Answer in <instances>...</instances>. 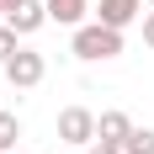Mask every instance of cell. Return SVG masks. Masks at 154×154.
I'll return each instance as SVG.
<instances>
[{
	"mask_svg": "<svg viewBox=\"0 0 154 154\" xmlns=\"http://www.w3.org/2000/svg\"><path fill=\"white\" fill-rule=\"evenodd\" d=\"M75 59L85 64H101V59H117L122 53V32L117 27H101V21H85V27H75Z\"/></svg>",
	"mask_w": 154,
	"mask_h": 154,
	"instance_id": "1",
	"label": "cell"
},
{
	"mask_svg": "<svg viewBox=\"0 0 154 154\" xmlns=\"http://www.w3.org/2000/svg\"><path fill=\"white\" fill-rule=\"evenodd\" d=\"M0 69H5V80H11V91H32V85H43V75H48L43 53H32V48H16Z\"/></svg>",
	"mask_w": 154,
	"mask_h": 154,
	"instance_id": "2",
	"label": "cell"
},
{
	"mask_svg": "<svg viewBox=\"0 0 154 154\" xmlns=\"http://www.w3.org/2000/svg\"><path fill=\"white\" fill-rule=\"evenodd\" d=\"M59 138L64 143H96V112L91 106H64L59 112Z\"/></svg>",
	"mask_w": 154,
	"mask_h": 154,
	"instance_id": "3",
	"label": "cell"
},
{
	"mask_svg": "<svg viewBox=\"0 0 154 154\" xmlns=\"http://www.w3.org/2000/svg\"><path fill=\"white\" fill-rule=\"evenodd\" d=\"M143 16V0H101V11H96V21H101V27H133V21H138Z\"/></svg>",
	"mask_w": 154,
	"mask_h": 154,
	"instance_id": "4",
	"label": "cell"
},
{
	"mask_svg": "<svg viewBox=\"0 0 154 154\" xmlns=\"http://www.w3.org/2000/svg\"><path fill=\"white\" fill-rule=\"evenodd\" d=\"M43 21H48V5H43V0H27V5H16V11L5 16V27H16V37H32Z\"/></svg>",
	"mask_w": 154,
	"mask_h": 154,
	"instance_id": "5",
	"label": "cell"
},
{
	"mask_svg": "<svg viewBox=\"0 0 154 154\" xmlns=\"http://www.w3.org/2000/svg\"><path fill=\"white\" fill-rule=\"evenodd\" d=\"M48 5V21H59V27H85V11H91V0H43Z\"/></svg>",
	"mask_w": 154,
	"mask_h": 154,
	"instance_id": "6",
	"label": "cell"
},
{
	"mask_svg": "<svg viewBox=\"0 0 154 154\" xmlns=\"http://www.w3.org/2000/svg\"><path fill=\"white\" fill-rule=\"evenodd\" d=\"M128 133H133V117H128V112H101V117H96V138L122 143Z\"/></svg>",
	"mask_w": 154,
	"mask_h": 154,
	"instance_id": "7",
	"label": "cell"
},
{
	"mask_svg": "<svg viewBox=\"0 0 154 154\" xmlns=\"http://www.w3.org/2000/svg\"><path fill=\"white\" fill-rule=\"evenodd\" d=\"M16 138H21V122H16V112H0V154H11Z\"/></svg>",
	"mask_w": 154,
	"mask_h": 154,
	"instance_id": "8",
	"label": "cell"
},
{
	"mask_svg": "<svg viewBox=\"0 0 154 154\" xmlns=\"http://www.w3.org/2000/svg\"><path fill=\"white\" fill-rule=\"evenodd\" d=\"M122 154H154V133L149 128H133V133L122 138Z\"/></svg>",
	"mask_w": 154,
	"mask_h": 154,
	"instance_id": "9",
	"label": "cell"
},
{
	"mask_svg": "<svg viewBox=\"0 0 154 154\" xmlns=\"http://www.w3.org/2000/svg\"><path fill=\"white\" fill-rule=\"evenodd\" d=\"M16 53V27H0V64Z\"/></svg>",
	"mask_w": 154,
	"mask_h": 154,
	"instance_id": "10",
	"label": "cell"
},
{
	"mask_svg": "<svg viewBox=\"0 0 154 154\" xmlns=\"http://www.w3.org/2000/svg\"><path fill=\"white\" fill-rule=\"evenodd\" d=\"M85 154H122V143H106V138H96V143H85Z\"/></svg>",
	"mask_w": 154,
	"mask_h": 154,
	"instance_id": "11",
	"label": "cell"
},
{
	"mask_svg": "<svg viewBox=\"0 0 154 154\" xmlns=\"http://www.w3.org/2000/svg\"><path fill=\"white\" fill-rule=\"evenodd\" d=\"M143 43L154 48V5H149V11H143Z\"/></svg>",
	"mask_w": 154,
	"mask_h": 154,
	"instance_id": "12",
	"label": "cell"
},
{
	"mask_svg": "<svg viewBox=\"0 0 154 154\" xmlns=\"http://www.w3.org/2000/svg\"><path fill=\"white\" fill-rule=\"evenodd\" d=\"M16 5H27V0H0V16H11Z\"/></svg>",
	"mask_w": 154,
	"mask_h": 154,
	"instance_id": "13",
	"label": "cell"
},
{
	"mask_svg": "<svg viewBox=\"0 0 154 154\" xmlns=\"http://www.w3.org/2000/svg\"><path fill=\"white\" fill-rule=\"evenodd\" d=\"M143 5H154V0H143Z\"/></svg>",
	"mask_w": 154,
	"mask_h": 154,
	"instance_id": "14",
	"label": "cell"
}]
</instances>
